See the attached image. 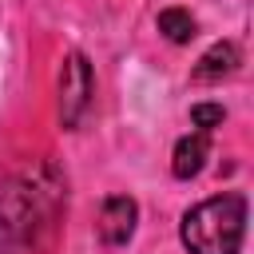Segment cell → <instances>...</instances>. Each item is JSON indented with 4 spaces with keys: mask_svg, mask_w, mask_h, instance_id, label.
<instances>
[{
    "mask_svg": "<svg viewBox=\"0 0 254 254\" xmlns=\"http://www.w3.org/2000/svg\"><path fill=\"white\" fill-rule=\"evenodd\" d=\"M67 206V179L52 159L16 167L0 190V254H48Z\"/></svg>",
    "mask_w": 254,
    "mask_h": 254,
    "instance_id": "1",
    "label": "cell"
},
{
    "mask_svg": "<svg viewBox=\"0 0 254 254\" xmlns=\"http://www.w3.org/2000/svg\"><path fill=\"white\" fill-rule=\"evenodd\" d=\"M242 234H246V198L238 190L194 202L179 222V238L190 254H238Z\"/></svg>",
    "mask_w": 254,
    "mask_h": 254,
    "instance_id": "2",
    "label": "cell"
},
{
    "mask_svg": "<svg viewBox=\"0 0 254 254\" xmlns=\"http://www.w3.org/2000/svg\"><path fill=\"white\" fill-rule=\"evenodd\" d=\"M91 99H95V75H91V64L83 52H67L64 56V67H60V123L67 131H75L87 111H91Z\"/></svg>",
    "mask_w": 254,
    "mask_h": 254,
    "instance_id": "3",
    "label": "cell"
},
{
    "mask_svg": "<svg viewBox=\"0 0 254 254\" xmlns=\"http://www.w3.org/2000/svg\"><path fill=\"white\" fill-rule=\"evenodd\" d=\"M135 222H139V202L131 194H111L99 206L95 234H99L103 246H127L131 234H135Z\"/></svg>",
    "mask_w": 254,
    "mask_h": 254,
    "instance_id": "4",
    "label": "cell"
},
{
    "mask_svg": "<svg viewBox=\"0 0 254 254\" xmlns=\"http://www.w3.org/2000/svg\"><path fill=\"white\" fill-rule=\"evenodd\" d=\"M238 64H242L238 44H234V40H218V44H210V48L202 52V60L194 64L190 79H194V83H218V79L234 75V71H238Z\"/></svg>",
    "mask_w": 254,
    "mask_h": 254,
    "instance_id": "5",
    "label": "cell"
},
{
    "mask_svg": "<svg viewBox=\"0 0 254 254\" xmlns=\"http://www.w3.org/2000/svg\"><path fill=\"white\" fill-rule=\"evenodd\" d=\"M206 155H210V135L206 131H190L175 143V155H171V171L175 179H194L202 167H206Z\"/></svg>",
    "mask_w": 254,
    "mask_h": 254,
    "instance_id": "6",
    "label": "cell"
},
{
    "mask_svg": "<svg viewBox=\"0 0 254 254\" xmlns=\"http://www.w3.org/2000/svg\"><path fill=\"white\" fill-rule=\"evenodd\" d=\"M155 24H159V32H163L171 44H190V40H194V28H198L187 8H163V12L155 16Z\"/></svg>",
    "mask_w": 254,
    "mask_h": 254,
    "instance_id": "7",
    "label": "cell"
},
{
    "mask_svg": "<svg viewBox=\"0 0 254 254\" xmlns=\"http://www.w3.org/2000/svg\"><path fill=\"white\" fill-rule=\"evenodd\" d=\"M222 115H226V111H222L218 103H194V107H190V123H194V131H206V135L222 123Z\"/></svg>",
    "mask_w": 254,
    "mask_h": 254,
    "instance_id": "8",
    "label": "cell"
}]
</instances>
